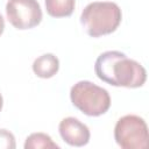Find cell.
I'll return each mask as SVG.
<instances>
[{
  "label": "cell",
  "instance_id": "277c9868",
  "mask_svg": "<svg viewBox=\"0 0 149 149\" xmlns=\"http://www.w3.org/2000/svg\"><path fill=\"white\" fill-rule=\"evenodd\" d=\"M114 139L122 149H143L148 146V126L141 116L127 114L116 121Z\"/></svg>",
  "mask_w": 149,
  "mask_h": 149
},
{
  "label": "cell",
  "instance_id": "5b68a950",
  "mask_svg": "<svg viewBox=\"0 0 149 149\" xmlns=\"http://www.w3.org/2000/svg\"><path fill=\"white\" fill-rule=\"evenodd\" d=\"M6 16L14 28L26 30L41 23L42 9L37 0H8Z\"/></svg>",
  "mask_w": 149,
  "mask_h": 149
},
{
  "label": "cell",
  "instance_id": "52a82bcc",
  "mask_svg": "<svg viewBox=\"0 0 149 149\" xmlns=\"http://www.w3.org/2000/svg\"><path fill=\"white\" fill-rule=\"evenodd\" d=\"M59 70V59L54 54H43L33 63L34 73L43 79L54 77Z\"/></svg>",
  "mask_w": 149,
  "mask_h": 149
},
{
  "label": "cell",
  "instance_id": "9c48e42d",
  "mask_svg": "<svg viewBox=\"0 0 149 149\" xmlns=\"http://www.w3.org/2000/svg\"><path fill=\"white\" fill-rule=\"evenodd\" d=\"M24 149H59V146L45 133H33L24 142Z\"/></svg>",
  "mask_w": 149,
  "mask_h": 149
},
{
  "label": "cell",
  "instance_id": "7c38bea8",
  "mask_svg": "<svg viewBox=\"0 0 149 149\" xmlns=\"http://www.w3.org/2000/svg\"><path fill=\"white\" fill-rule=\"evenodd\" d=\"M2 106H3V99H2V95H1V93H0V112H1V109H2Z\"/></svg>",
  "mask_w": 149,
  "mask_h": 149
},
{
  "label": "cell",
  "instance_id": "3957f363",
  "mask_svg": "<svg viewBox=\"0 0 149 149\" xmlns=\"http://www.w3.org/2000/svg\"><path fill=\"white\" fill-rule=\"evenodd\" d=\"M72 105L87 116H100L111 107V97L106 88L88 80L76 83L70 90Z\"/></svg>",
  "mask_w": 149,
  "mask_h": 149
},
{
  "label": "cell",
  "instance_id": "30bf717a",
  "mask_svg": "<svg viewBox=\"0 0 149 149\" xmlns=\"http://www.w3.org/2000/svg\"><path fill=\"white\" fill-rule=\"evenodd\" d=\"M16 147L13 133L7 129H0V149H14Z\"/></svg>",
  "mask_w": 149,
  "mask_h": 149
},
{
  "label": "cell",
  "instance_id": "ba28073f",
  "mask_svg": "<svg viewBox=\"0 0 149 149\" xmlns=\"http://www.w3.org/2000/svg\"><path fill=\"white\" fill-rule=\"evenodd\" d=\"M47 13L52 17H68L76 7V0H44Z\"/></svg>",
  "mask_w": 149,
  "mask_h": 149
},
{
  "label": "cell",
  "instance_id": "7a4b0ae2",
  "mask_svg": "<svg viewBox=\"0 0 149 149\" xmlns=\"http://www.w3.org/2000/svg\"><path fill=\"white\" fill-rule=\"evenodd\" d=\"M120 7L112 1L90 2L80 14V24L91 37L112 34L121 23Z\"/></svg>",
  "mask_w": 149,
  "mask_h": 149
},
{
  "label": "cell",
  "instance_id": "6da1fadb",
  "mask_svg": "<svg viewBox=\"0 0 149 149\" xmlns=\"http://www.w3.org/2000/svg\"><path fill=\"white\" fill-rule=\"evenodd\" d=\"M94 72L100 80L112 86L136 88L143 86L147 80L146 69L118 50L100 54L94 64Z\"/></svg>",
  "mask_w": 149,
  "mask_h": 149
},
{
  "label": "cell",
  "instance_id": "8fae6325",
  "mask_svg": "<svg viewBox=\"0 0 149 149\" xmlns=\"http://www.w3.org/2000/svg\"><path fill=\"white\" fill-rule=\"evenodd\" d=\"M3 30H5V20H3V17H2V15L0 14V36L2 35Z\"/></svg>",
  "mask_w": 149,
  "mask_h": 149
},
{
  "label": "cell",
  "instance_id": "8992f818",
  "mask_svg": "<svg viewBox=\"0 0 149 149\" xmlns=\"http://www.w3.org/2000/svg\"><path fill=\"white\" fill-rule=\"evenodd\" d=\"M58 132L63 141L72 147L86 146L91 136L88 127L73 116L64 118L59 122Z\"/></svg>",
  "mask_w": 149,
  "mask_h": 149
}]
</instances>
